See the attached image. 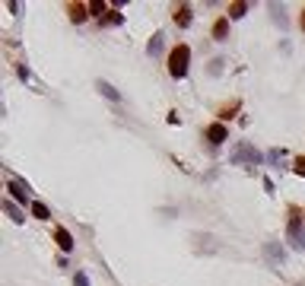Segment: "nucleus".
<instances>
[{
	"label": "nucleus",
	"mask_w": 305,
	"mask_h": 286,
	"mask_svg": "<svg viewBox=\"0 0 305 286\" xmlns=\"http://www.w3.org/2000/svg\"><path fill=\"white\" fill-rule=\"evenodd\" d=\"M245 13H248V4H242V0H239V4H229V16L232 19H242Z\"/></svg>",
	"instance_id": "nucleus-16"
},
{
	"label": "nucleus",
	"mask_w": 305,
	"mask_h": 286,
	"mask_svg": "<svg viewBox=\"0 0 305 286\" xmlns=\"http://www.w3.org/2000/svg\"><path fill=\"white\" fill-rule=\"evenodd\" d=\"M226 137H229V130H226V124H219V121H216V124H210V127H207V140L213 143V147H219V143L226 140Z\"/></svg>",
	"instance_id": "nucleus-5"
},
{
	"label": "nucleus",
	"mask_w": 305,
	"mask_h": 286,
	"mask_svg": "<svg viewBox=\"0 0 305 286\" xmlns=\"http://www.w3.org/2000/svg\"><path fill=\"white\" fill-rule=\"evenodd\" d=\"M54 242L61 245L64 252H70V248H73V235H70L67 229H61V226H57V229H54Z\"/></svg>",
	"instance_id": "nucleus-9"
},
{
	"label": "nucleus",
	"mask_w": 305,
	"mask_h": 286,
	"mask_svg": "<svg viewBox=\"0 0 305 286\" xmlns=\"http://www.w3.org/2000/svg\"><path fill=\"white\" fill-rule=\"evenodd\" d=\"M99 89H102V95H105V99H111V102H121V92L115 89L111 83H105V80H102V83H99Z\"/></svg>",
	"instance_id": "nucleus-14"
},
{
	"label": "nucleus",
	"mask_w": 305,
	"mask_h": 286,
	"mask_svg": "<svg viewBox=\"0 0 305 286\" xmlns=\"http://www.w3.org/2000/svg\"><path fill=\"white\" fill-rule=\"evenodd\" d=\"M172 16H175V26H178V29H187V26H191V7H187V4H178Z\"/></svg>",
	"instance_id": "nucleus-6"
},
{
	"label": "nucleus",
	"mask_w": 305,
	"mask_h": 286,
	"mask_svg": "<svg viewBox=\"0 0 305 286\" xmlns=\"http://www.w3.org/2000/svg\"><path fill=\"white\" fill-rule=\"evenodd\" d=\"M226 35H229V16H219L213 22V39L216 42H226Z\"/></svg>",
	"instance_id": "nucleus-8"
},
{
	"label": "nucleus",
	"mask_w": 305,
	"mask_h": 286,
	"mask_svg": "<svg viewBox=\"0 0 305 286\" xmlns=\"http://www.w3.org/2000/svg\"><path fill=\"white\" fill-rule=\"evenodd\" d=\"M89 13H92V16H99V19H102L105 13H108V4H89Z\"/></svg>",
	"instance_id": "nucleus-17"
},
{
	"label": "nucleus",
	"mask_w": 305,
	"mask_h": 286,
	"mask_svg": "<svg viewBox=\"0 0 305 286\" xmlns=\"http://www.w3.org/2000/svg\"><path fill=\"white\" fill-rule=\"evenodd\" d=\"M261 153H257L254 147H251V143H236V147H232V153H229V162L232 165H261Z\"/></svg>",
	"instance_id": "nucleus-2"
},
{
	"label": "nucleus",
	"mask_w": 305,
	"mask_h": 286,
	"mask_svg": "<svg viewBox=\"0 0 305 286\" xmlns=\"http://www.w3.org/2000/svg\"><path fill=\"white\" fill-rule=\"evenodd\" d=\"M280 156H283V150H271V153H267V159H271V162H280Z\"/></svg>",
	"instance_id": "nucleus-20"
},
{
	"label": "nucleus",
	"mask_w": 305,
	"mask_h": 286,
	"mask_svg": "<svg viewBox=\"0 0 305 286\" xmlns=\"http://www.w3.org/2000/svg\"><path fill=\"white\" fill-rule=\"evenodd\" d=\"M162 39H166V35H162V32H156V35H152V39H149V45H146V51H149V57H156V54H162Z\"/></svg>",
	"instance_id": "nucleus-12"
},
{
	"label": "nucleus",
	"mask_w": 305,
	"mask_h": 286,
	"mask_svg": "<svg viewBox=\"0 0 305 286\" xmlns=\"http://www.w3.org/2000/svg\"><path fill=\"white\" fill-rule=\"evenodd\" d=\"M19 80H26V83L32 80V74H29V67H19Z\"/></svg>",
	"instance_id": "nucleus-22"
},
{
	"label": "nucleus",
	"mask_w": 305,
	"mask_h": 286,
	"mask_svg": "<svg viewBox=\"0 0 305 286\" xmlns=\"http://www.w3.org/2000/svg\"><path fill=\"white\" fill-rule=\"evenodd\" d=\"M121 22H124V16L118 13V10H108V13L99 19V26H121Z\"/></svg>",
	"instance_id": "nucleus-11"
},
{
	"label": "nucleus",
	"mask_w": 305,
	"mask_h": 286,
	"mask_svg": "<svg viewBox=\"0 0 305 286\" xmlns=\"http://www.w3.org/2000/svg\"><path fill=\"white\" fill-rule=\"evenodd\" d=\"M296 172L305 178V156H299V159H296Z\"/></svg>",
	"instance_id": "nucleus-21"
},
{
	"label": "nucleus",
	"mask_w": 305,
	"mask_h": 286,
	"mask_svg": "<svg viewBox=\"0 0 305 286\" xmlns=\"http://www.w3.org/2000/svg\"><path fill=\"white\" fill-rule=\"evenodd\" d=\"M7 188H10V194H13L16 200H29V194H32L29 185H26V182H19V178H10Z\"/></svg>",
	"instance_id": "nucleus-4"
},
{
	"label": "nucleus",
	"mask_w": 305,
	"mask_h": 286,
	"mask_svg": "<svg viewBox=\"0 0 305 286\" xmlns=\"http://www.w3.org/2000/svg\"><path fill=\"white\" fill-rule=\"evenodd\" d=\"M286 238L292 242L296 252H305V223L296 210H289V223H286Z\"/></svg>",
	"instance_id": "nucleus-3"
},
{
	"label": "nucleus",
	"mask_w": 305,
	"mask_h": 286,
	"mask_svg": "<svg viewBox=\"0 0 305 286\" xmlns=\"http://www.w3.org/2000/svg\"><path fill=\"white\" fill-rule=\"evenodd\" d=\"M73 286H89V277L83 270H77V277H73Z\"/></svg>",
	"instance_id": "nucleus-18"
},
{
	"label": "nucleus",
	"mask_w": 305,
	"mask_h": 286,
	"mask_svg": "<svg viewBox=\"0 0 305 286\" xmlns=\"http://www.w3.org/2000/svg\"><path fill=\"white\" fill-rule=\"evenodd\" d=\"M187 61H191V48H187V45H175L172 54H169V74L175 80L187 77Z\"/></svg>",
	"instance_id": "nucleus-1"
},
{
	"label": "nucleus",
	"mask_w": 305,
	"mask_h": 286,
	"mask_svg": "<svg viewBox=\"0 0 305 286\" xmlns=\"http://www.w3.org/2000/svg\"><path fill=\"white\" fill-rule=\"evenodd\" d=\"M299 26H302V32H305V10H302V16H299Z\"/></svg>",
	"instance_id": "nucleus-23"
},
{
	"label": "nucleus",
	"mask_w": 305,
	"mask_h": 286,
	"mask_svg": "<svg viewBox=\"0 0 305 286\" xmlns=\"http://www.w3.org/2000/svg\"><path fill=\"white\" fill-rule=\"evenodd\" d=\"M4 210H7V217L13 220V223H22V220H26V217H22V210L13 204V200H4Z\"/></svg>",
	"instance_id": "nucleus-13"
},
{
	"label": "nucleus",
	"mask_w": 305,
	"mask_h": 286,
	"mask_svg": "<svg viewBox=\"0 0 305 286\" xmlns=\"http://www.w3.org/2000/svg\"><path fill=\"white\" fill-rule=\"evenodd\" d=\"M32 217H35V220H51V210L45 207L42 200H35V204H32Z\"/></svg>",
	"instance_id": "nucleus-15"
},
{
	"label": "nucleus",
	"mask_w": 305,
	"mask_h": 286,
	"mask_svg": "<svg viewBox=\"0 0 305 286\" xmlns=\"http://www.w3.org/2000/svg\"><path fill=\"white\" fill-rule=\"evenodd\" d=\"M67 10H70V19H73V22H83L89 16V7L86 4H70Z\"/></svg>",
	"instance_id": "nucleus-10"
},
{
	"label": "nucleus",
	"mask_w": 305,
	"mask_h": 286,
	"mask_svg": "<svg viewBox=\"0 0 305 286\" xmlns=\"http://www.w3.org/2000/svg\"><path fill=\"white\" fill-rule=\"evenodd\" d=\"M264 255H267V261H271V264H283V261H286V252H283L277 242H267V245H264Z\"/></svg>",
	"instance_id": "nucleus-7"
},
{
	"label": "nucleus",
	"mask_w": 305,
	"mask_h": 286,
	"mask_svg": "<svg viewBox=\"0 0 305 286\" xmlns=\"http://www.w3.org/2000/svg\"><path fill=\"white\" fill-rule=\"evenodd\" d=\"M232 112H239V102H232L229 109H222V112H219V118H222V121H226V118H232Z\"/></svg>",
	"instance_id": "nucleus-19"
}]
</instances>
